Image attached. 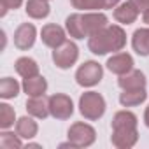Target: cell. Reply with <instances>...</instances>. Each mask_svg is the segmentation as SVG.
Instances as JSON below:
<instances>
[{
  "mask_svg": "<svg viewBox=\"0 0 149 149\" xmlns=\"http://www.w3.org/2000/svg\"><path fill=\"white\" fill-rule=\"evenodd\" d=\"M132 47L140 56H149V28H137L132 35Z\"/></svg>",
  "mask_w": 149,
  "mask_h": 149,
  "instance_id": "cell-19",
  "label": "cell"
},
{
  "mask_svg": "<svg viewBox=\"0 0 149 149\" xmlns=\"http://www.w3.org/2000/svg\"><path fill=\"white\" fill-rule=\"evenodd\" d=\"M0 147L4 149H14V147H23V140L21 137L16 133H11L7 130H4L2 133H0Z\"/></svg>",
  "mask_w": 149,
  "mask_h": 149,
  "instance_id": "cell-26",
  "label": "cell"
},
{
  "mask_svg": "<svg viewBox=\"0 0 149 149\" xmlns=\"http://www.w3.org/2000/svg\"><path fill=\"white\" fill-rule=\"evenodd\" d=\"M121 0H104V4H105V9H114L116 6H119Z\"/></svg>",
  "mask_w": 149,
  "mask_h": 149,
  "instance_id": "cell-29",
  "label": "cell"
},
{
  "mask_svg": "<svg viewBox=\"0 0 149 149\" xmlns=\"http://www.w3.org/2000/svg\"><path fill=\"white\" fill-rule=\"evenodd\" d=\"M147 98V91L146 88H139V90H123V93L119 95V104L123 107H137L142 102H146Z\"/></svg>",
  "mask_w": 149,
  "mask_h": 149,
  "instance_id": "cell-20",
  "label": "cell"
},
{
  "mask_svg": "<svg viewBox=\"0 0 149 149\" xmlns=\"http://www.w3.org/2000/svg\"><path fill=\"white\" fill-rule=\"evenodd\" d=\"M77 58H79V47L76 46V42H72V40H67L60 47L53 49V61L61 70H67L72 65H76Z\"/></svg>",
  "mask_w": 149,
  "mask_h": 149,
  "instance_id": "cell-5",
  "label": "cell"
},
{
  "mask_svg": "<svg viewBox=\"0 0 149 149\" xmlns=\"http://www.w3.org/2000/svg\"><path fill=\"white\" fill-rule=\"evenodd\" d=\"M133 4V7L139 11V13H146L149 9V0H130Z\"/></svg>",
  "mask_w": 149,
  "mask_h": 149,
  "instance_id": "cell-28",
  "label": "cell"
},
{
  "mask_svg": "<svg viewBox=\"0 0 149 149\" xmlns=\"http://www.w3.org/2000/svg\"><path fill=\"white\" fill-rule=\"evenodd\" d=\"M16 121V112L9 104H0V128L2 130H9L11 126H14Z\"/></svg>",
  "mask_w": 149,
  "mask_h": 149,
  "instance_id": "cell-24",
  "label": "cell"
},
{
  "mask_svg": "<svg viewBox=\"0 0 149 149\" xmlns=\"http://www.w3.org/2000/svg\"><path fill=\"white\" fill-rule=\"evenodd\" d=\"M65 30L72 39H77V40L88 39L86 28H84V19H83L81 13H74L65 19Z\"/></svg>",
  "mask_w": 149,
  "mask_h": 149,
  "instance_id": "cell-13",
  "label": "cell"
},
{
  "mask_svg": "<svg viewBox=\"0 0 149 149\" xmlns=\"http://www.w3.org/2000/svg\"><path fill=\"white\" fill-rule=\"evenodd\" d=\"M105 98L97 91H86L79 98V112L88 121H98L105 114Z\"/></svg>",
  "mask_w": 149,
  "mask_h": 149,
  "instance_id": "cell-2",
  "label": "cell"
},
{
  "mask_svg": "<svg viewBox=\"0 0 149 149\" xmlns=\"http://www.w3.org/2000/svg\"><path fill=\"white\" fill-rule=\"evenodd\" d=\"M139 119L133 112L130 111H119L114 114L112 118V128H118V126H137Z\"/></svg>",
  "mask_w": 149,
  "mask_h": 149,
  "instance_id": "cell-23",
  "label": "cell"
},
{
  "mask_svg": "<svg viewBox=\"0 0 149 149\" xmlns=\"http://www.w3.org/2000/svg\"><path fill=\"white\" fill-rule=\"evenodd\" d=\"M83 19H84V28H86V33L88 37L93 35L95 32L102 30L104 26L109 25V19L104 13L100 11H90V13H84L83 14Z\"/></svg>",
  "mask_w": 149,
  "mask_h": 149,
  "instance_id": "cell-14",
  "label": "cell"
},
{
  "mask_svg": "<svg viewBox=\"0 0 149 149\" xmlns=\"http://www.w3.org/2000/svg\"><path fill=\"white\" fill-rule=\"evenodd\" d=\"M137 18H139V11L133 7L130 0L114 7V19L121 25H132L137 21Z\"/></svg>",
  "mask_w": 149,
  "mask_h": 149,
  "instance_id": "cell-16",
  "label": "cell"
},
{
  "mask_svg": "<svg viewBox=\"0 0 149 149\" xmlns=\"http://www.w3.org/2000/svg\"><path fill=\"white\" fill-rule=\"evenodd\" d=\"M67 137L76 149L77 147H90L97 140V132L91 125L77 121V123L70 125V128L67 132Z\"/></svg>",
  "mask_w": 149,
  "mask_h": 149,
  "instance_id": "cell-3",
  "label": "cell"
},
{
  "mask_svg": "<svg viewBox=\"0 0 149 149\" xmlns=\"http://www.w3.org/2000/svg\"><path fill=\"white\" fill-rule=\"evenodd\" d=\"M107 68L116 74V76H123V74H128L130 70H133V58L128 53H114L109 60H107Z\"/></svg>",
  "mask_w": 149,
  "mask_h": 149,
  "instance_id": "cell-10",
  "label": "cell"
},
{
  "mask_svg": "<svg viewBox=\"0 0 149 149\" xmlns=\"http://www.w3.org/2000/svg\"><path fill=\"white\" fill-rule=\"evenodd\" d=\"M26 111L30 116L37 118V119H46L47 116H51L49 112V97H30L26 100Z\"/></svg>",
  "mask_w": 149,
  "mask_h": 149,
  "instance_id": "cell-12",
  "label": "cell"
},
{
  "mask_svg": "<svg viewBox=\"0 0 149 149\" xmlns=\"http://www.w3.org/2000/svg\"><path fill=\"white\" fill-rule=\"evenodd\" d=\"M49 112L54 119L65 121L74 114V102L65 93H54L49 97Z\"/></svg>",
  "mask_w": 149,
  "mask_h": 149,
  "instance_id": "cell-6",
  "label": "cell"
},
{
  "mask_svg": "<svg viewBox=\"0 0 149 149\" xmlns=\"http://www.w3.org/2000/svg\"><path fill=\"white\" fill-rule=\"evenodd\" d=\"M70 4H72L74 9H79V11H84V13L105 9L104 0H70Z\"/></svg>",
  "mask_w": 149,
  "mask_h": 149,
  "instance_id": "cell-25",
  "label": "cell"
},
{
  "mask_svg": "<svg viewBox=\"0 0 149 149\" xmlns=\"http://www.w3.org/2000/svg\"><path fill=\"white\" fill-rule=\"evenodd\" d=\"M139 140V130L137 126H118L112 128L111 142L118 149H130Z\"/></svg>",
  "mask_w": 149,
  "mask_h": 149,
  "instance_id": "cell-7",
  "label": "cell"
},
{
  "mask_svg": "<svg viewBox=\"0 0 149 149\" xmlns=\"http://www.w3.org/2000/svg\"><path fill=\"white\" fill-rule=\"evenodd\" d=\"M23 86H19V83L13 77H2L0 79V97L4 100H11L16 98L19 95V90Z\"/></svg>",
  "mask_w": 149,
  "mask_h": 149,
  "instance_id": "cell-22",
  "label": "cell"
},
{
  "mask_svg": "<svg viewBox=\"0 0 149 149\" xmlns=\"http://www.w3.org/2000/svg\"><path fill=\"white\" fill-rule=\"evenodd\" d=\"M14 68H16V72L19 74L23 79L32 77V76H37V74H39V65H37V61H35L33 58H30V56H21V58H18L16 63H14Z\"/></svg>",
  "mask_w": 149,
  "mask_h": 149,
  "instance_id": "cell-21",
  "label": "cell"
},
{
  "mask_svg": "<svg viewBox=\"0 0 149 149\" xmlns=\"http://www.w3.org/2000/svg\"><path fill=\"white\" fill-rule=\"evenodd\" d=\"M25 7H26L25 11H26L28 18H32V19H44L51 13L49 0H28Z\"/></svg>",
  "mask_w": 149,
  "mask_h": 149,
  "instance_id": "cell-18",
  "label": "cell"
},
{
  "mask_svg": "<svg viewBox=\"0 0 149 149\" xmlns=\"http://www.w3.org/2000/svg\"><path fill=\"white\" fill-rule=\"evenodd\" d=\"M142 21H144V23L149 26V9H147L146 13H142Z\"/></svg>",
  "mask_w": 149,
  "mask_h": 149,
  "instance_id": "cell-31",
  "label": "cell"
},
{
  "mask_svg": "<svg viewBox=\"0 0 149 149\" xmlns=\"http://www.w3.org/2000/svg\"><path fill=\"white\" fill-rule=\"evenodd\" d=\"M144 123H146V126L149 128V105H147L146 111H144Z\"/></svg>",
  "mask_w": 149,
  "mask_h": 149,
  "instance_id": "cell-30",
  "label": "cell"
},
{
  "mask_svg": "<svg viewBox=\"0 0 149 149\" xmlns=\"http://www.w3.org/2000/svg\"><path fill=\"white\" fill-rule=\"evenodd\" d=\"M147 79L144 76V72L140 70H130L128 74H123L118 79V86L121 90H139V88H146Z\"/></svg>",
  "mask_w": 149,
  "mask_h": 149,
  "instance_id": "cell-11",
  "label": "cell"
},
{
  "mask_svg": "<svg viewBox=\"0 0 149 149\" xmlns=\"http://www.w3.org/2000/svg\"><path fill=\"white\" fill-rule=\"evenodd\" d=\"M37 39V28L32 23H21L14 32V46L19 51H28L33 47Z\"/></svg>",
  "mask_w": 149,
  "mask_h": 149,
  "instance_id": "cell-8",
  "label": "cell"
},
{
  "mask_svg": "<svg viewBox=\"0 0 149 149\" xmlns=\"http://www.w3.org/2000/svg\"><path fill=\"white\" fill-rule=\"evenodd\" d=\"M125 46L126 33L119 25H107L88 37V49L97 56H104L107 53H119Z\"/></svg>",
  "mask_w": 149,
  "mask_h": 149,
  "instance_id": "cell-1",
  "label": "cell"
},
{
  "mask_svg": "<svg viewBox=\"0 0 149 149\" xmlns=\"http://www.w3.org/2000/svg\"><path fill=\"white\" fill-rule=\"evenodd\" d=\"M21 4H23V0H0V9H2V11H0V16H6L9 11H16V9H19L21 7Z\"/></svg>",
  "mask_w": 149,
  "mask_h": 149,
  "instance_id": "cell-27",
  "label": "cell"
},
{
  "mask_svg": "<svg viewBox=\"0 0 149 149\" xmlns=\"http://www.w3.org/2000/svg\"><path fill=\"white\" fill-rule=\"evenodd\" d=\"M104 77V68L98 61H84L83 65H79V68L76 70V81L79 86L83 88H91L97 86Z\"/></svg>",
  "mask_w": 149,
  "mask_h": 149,
  "instance_id": "cell-4",
  "label": "cell"
},
{
  "mask_svg": "<svg viewBox=\"0 0 149 149\" xmlns=\"http://www.w3.org/2000/svg\"><path fill=\"white\" fill-rule=\"evenodd\" d=\"M39 132V125L37 121L33 119V116H23L16 121V133L21 137V139H33Z\"/></svg>",
  "mask_w": 149,
  "mask_h": 149,
  "instance_id": "cell-17",
  "label": "cell"
},
{
  "mask_svg": "<svg viewBox=\"0 0 149 149\" xmlns=\"http://www.w3.org/2000/svg\"><path fill=\"white\" fill-rule=\"evenodd\" d=\"M40 39L44 42V46L51 47V49H56L60 47L63 42H67V33L65 30L60 26V25H54V23H47L42 26L40 30Z\"/></svg>",
  "mask_w": 149,
  "mask_h": 149,
  "instance_id": "cell-9",
  "label": "cell"
},
{
  "mask_svg": "<svg viewBox=\"0 0 149 149\" xmlns=\"http://www.w3.org/2000/svg\"><path fill=\"white\" fill-rule=\"evenodd\" d=\"M21 86H23V91L28 97H42L47 91V81L40 76V74L23 79V84Z\"/></svg>",
  "mask_w": 149,
  "mask_h": 149,
  "instance_id": "cell-15",
  "label": "cell"
}]
</instances>
